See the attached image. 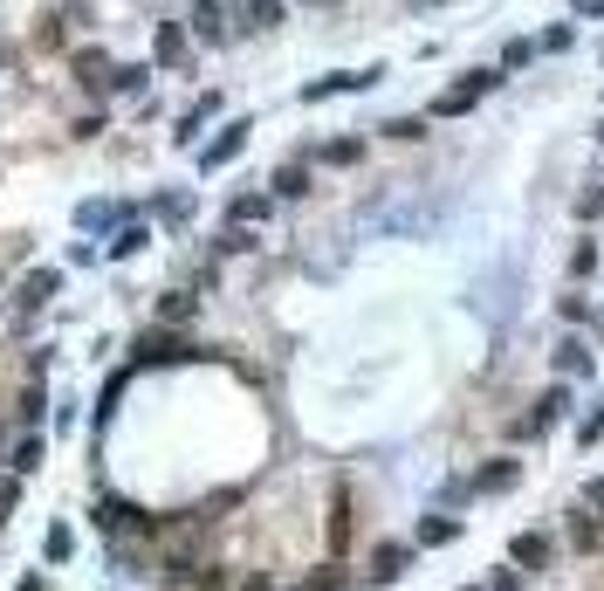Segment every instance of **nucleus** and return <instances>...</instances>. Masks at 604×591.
<instances>
[{
  "mask_svg": "<svg viewBox=\"0 0 604 591\" xmlns=\"http://www.w3.org/2000/svg\"><path fill=\"white\" fill-rule=\"evenodd\" d=\"M214 110H220V97H199V104H192V110L179 117V131H172V138H179V145H192V138H199V125H207Z\"/></svg>",
  "mask_w": 604,
  "mask_h": 591,
  "instance_id": "obj_18",
  "label": "nucleus"
},
{
  "mask_svg": "<svg viewBox=\"0 0 604 591\" xmlns=\"http://www.w3.org/2000/svg\"><path fill=\"white\" fill-rule=\"evenodd\" d=\"M571 543H577V550H597V543H604V516H591V509H584V516H571Z\"/></svg>",
  "mask_w": 604,
  "mask_h": 591,
  "instance_id": "obj_21",
  "label": "nucleus"
},
{
  "mask_svg": "<svg viewBox=\"0 0 604 591\" xmlns=\"http://www.w3.org/2000/svg\"><path fill=\"white\" fill-rule=\"evenodd\" d=\"M248 248H255L248 227H227V234H220V255H248Z\"/></svg>",
  "mask_w": 604,
  "mask_h": 591,
  "instance_id": "obj_28",
  "label": "nucleus"
},
{
  "mask_svg": "<svg viewBox=\"0 0 604 591\" xmlns=\"http://www.w3.org/2000/svg\"><path fill=\"white\" fill-rule=\"evenodd\" d=\"M110 220H117L110 200H83V207H76V227H83V234H97V227H110Z\"/></svg>",
  "mask_w": 604,
  "mask_h": 591,
  "instance_id": "obj_23",
  "label": "nucleus"
},
{
  "mask_svg": "<svg viewBox=\"0 0 604 591\" xmlns=\"http://www.w3.org/2000/svg\"><path fill=\"white\" fill-rule=\"evenodd\" d=\"M515 475H522V467L502 454V461H488V467H481V475H474L467 489H474V495H495V489H515Z\"/></svg>",
  "mask_w": 604,
  "mask_h": 591,
  "instance_id": "obj_14",
  "label": "nucleus"
},
{
  "mask_svg": "<svg viewBox=\"0 0 604 591\" xmlns=\"http://www.w3.org/2000/svg\"><path fill=\"white\" fill-rule=\"evenodd\" d=\"M378 83V69H350V76H324V83H309L303 104H324V97H344V90H372Z\"/></svg>",
  "mask_w": 604,
  "mask_h": 591,
  "instance_id": "obj_9",
  "label": "nucleus"
},
{
  "mask_svg": "<svg viewBox=\"0 0 604 591\" xmlns=\"http://www.w3.org/2000/svg\"><path fill=\"white\" fill-rule=\"evenodd\" d=\"M316 159H324V166H357V159H365V138H330Z\"/></svg>",
  "mask_w": 604,
  "mask_h": 591,
  "instance_id": "obj_20",
  "label": "nucleus"
},
{
  "mask_svg": "<svg viewBox=\"0 0 604 591\" xmlns=\"http://www.w3.org/2000/svg\"><path fill=\"white\" fill-rule=\"evenodd\" d=\"M14 591H49V584H42V578H21V584H14Z\"/></svg>",
  "mask_w": 604,
  "mask_h": 591,
  "instance_id": "obj_35",
  "label": "nucleus"
},
{
  "mask_svg": "<svg viewBox=\"0 0 604 591\" xmlns=\"http://www.w3.org/2000/svg\"><path fill=\"white\" fill-rule=\"evenodd\" d=\"M495 83H502V69H467L454 90H439V97H433V117H467V110H474L481 97H488Z\"/></svg>",
  "mask_w": 604,
  "mask_h": 591,
  "instance_id": "obj_1",
  "label": "nucleus"
},
{
  "mask_svg": "<svg viewBox=\"0 0 604 591\" xmlns=\"http://www.w3.org/2000/svg\"><path fill=\"white\" fill-rule=\"evenodd\" d=\"M275 214V193H234L227 200V220L234 227H255V220H268Z\"/></svg>",
  "mask_w": 604,
  "mask_h": 591,
  "instance_id": "obj_11",
  "label": "nucleus"
},
{
  "mask_svg": "<svg viewBox=\"0 0 604 591\" xmlns=\"http://www.w3.org/2000/svg\"><path fill=\"white\" fill-rule=\"evenodd\" d=\"M145 242H151V234H145V227H125V234H117V242H110V255H117V262H125V255H138Z\"/></svg>",
  "mask_w": 604,
  "mask_h": 591,
  "instance_id": "obj_25",
  "label": "nucleus"
},
{
  "mask_svg": "<svg viewBox=\"0 0 604 591\" xmlns=\"http://www.w3.org/2000/svg\"><path fill=\"white\" fill-rule=\"evenodd\" d=\"M597 145H604V131H597Z\"/></svg>",
  "mask_w": 604,
  "mask_h": 591,
  "instance_id": "obj_36",
  "label": "nucleus"
},
{
  "mask_svg": "<svg viewBox=\"0 0 604 591\" xmlns=\"http://www.w3.org/2000/svg\"><path fill=\"white\" fill-rule=\"evenodd\" d=\"M240 145H248V117H234V125L207 145V151H199V166H207V173H220V166H234L240 159Z\"/></svg>",
  "mask_w": 604,
  "mask_h": 591,
  "instance_id": "obj_6",
  "label": "nucleus"
},
{
  "mask_svg": "<svg viewBox=\"0 0 604 591\" xmlns=\"http://www.w3.org/2000/svg\"><path fill=\"white\" fill-rule=\"evenodd\" d=\"M56 289H62V268H28L21 283H14V303L21 309H42V303H56Z\"/></svg>",
  "mask_w": 604,
  "mask_h": 591,
  "instance_id": "obj_5",
  "label": "nucleus"
},
{
  "mask_svg": "<svg viewBox=\"0 0 604 591\" xmlns=\"http://www.w3.org/2000/svg\"><path fill=\"white\" fill-rule=\"evenodd\" d=\"M268 186H275V200H303V193H309V166H303V159H296V166H275Z\"/></svg>",
  "mask_w": 604,
  "mask_h": 591,
  "instance_id": "obj_17",
  "label": "nucleus"
},
{
  "mask_svg": "<svg viewBox=\"0 0 604 591\" xmlns=\"http://www.w3.org/2000/svg\"><path fill=\"white\" fill-rule=\"evenodd\" d=\"M69 69H76V83H83L90 97H110V90H117V62H110L103 49H76Z\"/></svg>",
  "mask_w": 604,
  "mask_h": 591,
  "instance_id": "obj_4",
  "label": "nucleus"
},
{
  "mask_svg": "<svg viewBox=\"0 0 604 591\" xmlns=\"http://www.w3.org/2000/svg\"><path fill=\"white\" fill-rule=\"evenodd\" d=\"M186 214H192V200H186V193H166V200H158V220H172V227H179Z\"/></svg>",
  "mask_w": 604,
  "mask_h": 591,
  "instance_id": "obj_27",
  "label": "nucleus"
},
{
  "mask_svg": "<svg viewBox=\"0 0 604 591\" xmlns=\"http://www.w3.org/2000/svg\"><path fill=\"white\" fill-rule=\"evenodd\" d=\"M406 564H413V543H378L372 550V584H398V578H406Z\"/></svg>",
  "mask_w": 604,
  "mask_h": 591,
  "instance_id": "obj_7",
  "label": "nucleus"
},
{
  "mask_svg": "<svg viewBox=\"0 0 604 591\" xmlns=\"http://www.w3.org/2000/svg\"><path fill=\"white\" fill-rule=\"evenodd\" d=\"M192 591H234V584L220 578V564H207V571H199V578H192Z\"/></svg>",
  "mask_w": 604,
  "mask_h": 591,
  "instance_id": "obj_30",
  "label": "nucleus"
},
{
  "mask_svg": "<svg viewBox=\"0 0 604 591\" xmlns=\"http://www.w3.org/2000/svg\"><path fill=\"white\" fill-rule=\"evenodd\" d=\"M419 8H426V0H419Z\"/></svg>",
  "mask_w": 604,
  "mask_h": 591,
  "instance_id": "obj_37",
  "label": "nucleus"
},
{
  "mask_svg": "<svg viewBox=\"0 0 604 591\" xmlns=\"http://www.w3.org/2000/svg\"><path fill=\"white\" fill-rule=\"evenodd\" d=\"M563 317H571V324H591V317H597V309H591L584 296H563Z\"/></svg>",
  "mask_w": 604,
  "mask_h": 591,
  "instance_id": "obj_31",
  "label": "nucleus"
},
{
  "mask_svg": "<svg viewBox=\"0 0 604 591\" xmlns=\"http://www.w3.org/2000/svg\"><path fill=\"white\" fill-rule=\"evenodd\" d=\"M42 550H49V564H69V550H76V536H69V530H62V523H56V530H49V543H42Z\"/></svg>",
  "mask_w": 604,
  "mask_h": 591,
  "instance_id": "obj_26",
  "label": "nucleus"
},
{
  "mask_svg": "<svg viewBox=\"0 0 604 591\" xmlns=\"http://www.w3.org/2000/svg\"><path fill=\"white\" fill-rule=\"evenodd\" d=\"M186 28H192L207 49H220L227 35H234V21H227V0H186Z\"/></svg>",
  "mask_w": 604,
  "mask_h": 591,
  "instance_id": "obj_3",
  "label": "nucleus"
},
{
  "mask_svg": "<svg viewBox=\"0 0 604 591\" xmlns=\"http://www.w3.org/2000/svg\"><path fill=\"white\" fill-rule=\"evenodd\" d=\"M454 536H461V516H426V523H419V543H426V550H433V543H454Z\"/></svg>",
  "mask_w": 604,
  "mask_h": 591,
  "instance_id": "obj_22",
  "label": "nucleus"
},
{
  "mask_svg": "<svg viewBox=\"0 0 604 591\" xmlns=\"http://www.w3.org/2000/svg\"><path fill=\"white\" fill-rule=\"evenodd\" d=\"M240 591H275V578H261V571H255V578H248V584H240Z\"/></svg>",
  "mask_w": 604,
  "mask_h": 591,
  "instance_id": "obj_33",
  "label": "nucleus"
},
{
  "mask_svg": "<svg viewBox=\"0 0 604 591\" xmlns=\"http://www.w3.org/2000/svg\"><path fill=\"white\" fill-rule=\"evenodd\" d=\"M571 8H577V14H604V0H571Z\"/></svg>",
  "mask_w": 604,
  "mask_h": 591,
  "instance_id": "obj_34",
  "label": "nucleus"
},
{
  "mask_svg": "<svg viewBox=\"0 0 604 591\" xmlns=\"http://www.w3.org/2000/svg\"><path fill=\"white\" fill-rule=\"evenodd\" d=\"M563 413H571V392L556 385V392H543V400H536V413L522 420V433H543V426H549V420H563Z\"/></svg>",
  "mask_w": 604,
  "mask_h": 591,
  "instance_id": "obj_15",
  "label": "nucleus"
},
{
  "mask_svg": "<svg viewBox=\"0 0 604 591\" xmlns=\"http://www.w3.org/2000/svg\"><path fill=\"white\" fill-rule=\"evenodd\" d=\"M131 358H138V365H192V358H199V344H186L179 331H145Z\"/></svg>",
  "mask_w": 604,
  "mask_h": 591,
  "instance_id": "obj_2",
  "label": "nucleus"
},
{
  "mask_svg": "<svg viewBox=\"0 0 604 591\" xmlns=\"http://www.w3.org/2000/svg\"><path fill=\"white\" fill-rule=\"evenodd\" d=\"M151 56H158V69H186V56H192L186 28H179V21H158V42H151Z\"/></svg>",
  "mask_w": 604,
  "mask_h": 591,
  "instance_id": "obj_8",
  "label": "nucleus"
},
{
  "mask_svg": "<svg viewBox=\"0 0 604 591\" xmlns=\"http://www.w3.org/2000/svg\"><path fill=\"white\" fill-rule=\"evenodd\" d=\"M508 564H515V571H536V564H549V536H543V530H522V536L508 543Z\"/></svg>",
  "mask_w": 604,
  "mask_h": 591,
  "instance_id": "obj_10",
  "label": "nucleus"
},
{
  "mask_svg": "<svg viewBox=\"0 0 604 591\" xmlns=\"http://www.w3.org/2000/svg\"><path fill=\"white\" fill-rule=\"evenodd\" d=\"M556 372L563 378H591V344L584 337H556Z\"/></svg>",
  "mask_w": 604,
  "mask_h": 591,
  "instance_id": "obj_13",
  "label": "nucleus"
},
{
  "mask_svg": "<svg viewBox=\"0 0 604 591\" xmlns=\"http://www.w3.org/2000/svg\"><path fill=\"white\" fill-rule=\"evenodd\" d=\"M591 268H597V248H591V242H577V248H571V275H591Z\"/></svg>",
  "mask_w": 604,
  "mask_h": 591,
  "instance_id": "obj_29",
  "label": "nucleus"
},
{
  "mask_svg": "<svg viewBox=\"0 0 604 591\" xmlns=\"http://www.w3.org/2000/svg\"><path fill=\"white\" fill-rule=\"evenodd\" d=\"M234 21L248 28V35H268L281 21V0H234Z\"/></svg>",
  "mask_w": 604,
  "mask_h": 591,
  "instance_id": "obj_12",
  "label": "nucleus"
},
{
  "mask_svg": "<svg viewBox=\"0 0 604 591\" xmlns=\"http://www.w3.org/2000/svg\"><path fill=\"white\" fill-rule=\"evenodd\" d=\"M303 591H350V578H344L337 564H324V571H309V578H303Z\"/></svg>",
  "mask_w": 604,
  "mask_h": 591,
  "instance_id": "obj_24",
  "label": "nucleus"
},
{
  "mask_svg": "<svg viewBox=\"0 0 604 591\" xmlns=\"http://www.w3.org/2000/svg\"><path fill=\"white\" fill-rule=\"evenodd\" d=\"M192 309H199V296H192V289H172L166 303H158V324H192Z\"/></svg>",
  "mask_w": 604,
  "mask_h": 591,
  "instance_id": "obj_19",
  "label": "nucleus"
},
{
  "mask_svg": "<svg viewBox=\"0 0 604 591\" xmlns=\"http://www.w3.org/2000/svg\"><path fill=\"white\" fill-rule=\"evenodd\" d=\"M515 584H522L515 571H495V584H488V591H515Z\"/></svg>",
  "mask_w": 604,
  "mask_h": 591,
  "instance_id": "obj_32",
  "label": "nucleus"
},
{
  "mask_svg": "<svg viewBox=\"0 0 604 591\" xmlns=\"http://www.w3.org/2000/svg\"><path fill=\"white\" fill-rule=\"evenodd\" d=\"M42 461H49V441H42V433L28 426L21 441H14V475H34V467H42Z\"/></svg>",
  "mask_w": 604,
  "mask_h": 591,
  "instance_id": "obj_16",
  "label": "nucleus"
}]
</instances>
